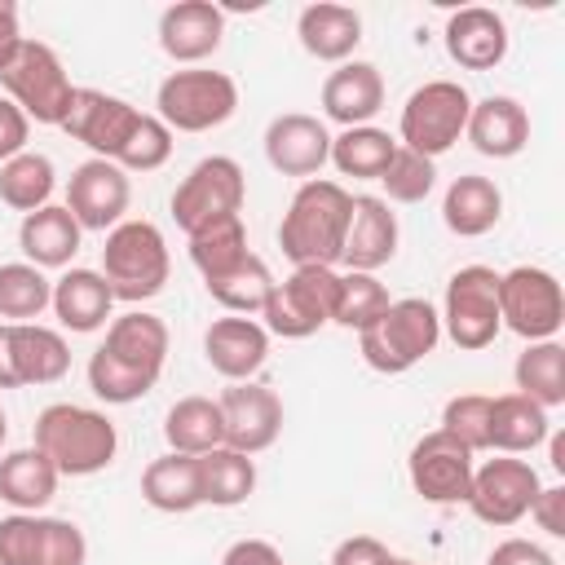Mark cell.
Listing matches in <instances>:
<instances>
[{
	"mask_svg": "<svg viewBox=\"0 0 565 565\" xmlns=\"http://www.w3.org/2000/svg\"><path fill=\"white\" fill-rule=\"evenodd\" d=\"M503 216V190L490 181V177H477V172H463L450 181L446 199H441V221L450 234L459 238H481L499 225Z\"/></svg>",
	"mask_w": 565,
	"mask_h": 565,
	"instance_id": "cell-30",
	"label": "cell"
},
{
	"mask_svg": "<svg viewBox=\"0 0 565 565\" xmlns=\"http://www.w3.org/2000/svg\"><path fill=\"white\" fill-rule=\"evenodd\" d=\"M26 132H31V119L9 97H0V163H9L13 154L26 150Z\"/></svg>",
	"mask_w": 565,
	"mask_h": 565,
	"instance_id": "cell-46",
	"label": "cell"
},
{
	"mask_svg": "<svg viewBox=\"0 0 565 565\" xmlns=\"http://www.w3.org/2000/svg\"><path fill=\"white\" fill-rule=\"evenodd\" d=\"M384 106V79L371 62H340L322 79V115L340 128H362Z\"/></svg>",
	"mask_w": 565,
	"mask_h": 565,
	"instance_id": "cell-24",
	"label": "cell"
},
{
	"mask_svg": "<svg viewBox=\"0 0 565 565\" xmlns=\"http://www.w3.org/2000/svg\"><path fill=\"white\" fill-rule=\"evenodd\" d=\"M9 327V353H13V375L22 384H57L71 371V349L62 331L40 327V322H4Z\"/></svg>",
	"mask_w": 565,
	"mask_h": 565,
	"instance_id": "cell-29",
	"label": "cell"
},
{
	"mask_svg": "<svg viewBox=\"0 0 565 565\" xmlns=\"http://www.w3.org/2000/svg\"><path fill=\"white\" fill-rule=\"evenodd\" d=\"M441 331L455 340V349H486L494 344V335L503 331L499 318V274L490 265H463L450 274L446 282V300H441Z\"/></svg>",
	"mask_w": 565,
	"mask_h": 565,
	"instance_id": "cell-9",
	"label": "cell"
},
{
	"mask_svg": "<svg viewBox=\"0 0 565 565\" xmlns=\"http://www.w3.org/2000/svg\"><path fill=\"white\" fill-rule=\"evenodd\" d=\"M154 106L172 132H207L238 110V84L225 71H207V66L172 71L159 84Z\"/></svg>",
	"mask_w": 565,
	"mask_h": 565,
	"instance_id": "cell-7",
	"label": "cell"
},
{
	"mask_svg": "<svg viewBox=\"0 0 565 565\" xmlns=\"http://www.w3.org/2000/svg\"><path fill=\"white\" fill-rule=\"evenodd\" d=\"M203 358L216 375H225L230 384L238 380H252L265 358H269V331L256 322V318H243V313H230V318H216L207 331H203Z\"/></svg>",
	"mask_w": 565,
	"mask_h": 565,
	"instance_id": "cell-21",
	"label": "cell"
},
{
	"mask_svg": "<svg viewBox=\"0 0 565 565\" xmlns=\"http://www.w3.org/2000/svg\"><path fill=\"white\" fill-rule=\"evenodd\" d=\"M128 199H132L128 172L110 159H84L66 181V212L79 221V230L110 234L124 221Z\"/></svg>",
	"mask_w": 565,
	"mask_h": 565,
	"instance_id": "cell-18",
	"label": "cell"
},
{
	"mask_svg": "<svg viewBox=\"0 0 565 565\" xmlns=\"http://www.w3.org/2000/svg\"><path fill=\"white\" fill-rule=\"evenodd\" d=\"M141 499L154 512H194V508H203L199 459L194 455H177V450L150 459L146 472H141Z\"/></svg>",
	"mask_w": 565,
	"mask_h": 565,
	"instance_id": "cell-32",
	"label": "cell"
},
{
	"mask_svg": "<svg viewBox=\"0 0 565 565\" xmlns=\"http://www.w3.org/2000/svg\"><path fill=\"white\" fill-rule=\"evenodd\" d=\"M380 185H384V194L393 203H424L433 194V185H437V163L424 159V154H415V150H406V146H397L393 159H388V168L380 172Z\"/></svg>",
	"mask_w": 565,
	"mask_h": 565,
	"instance_id": "cell-43",
	"label": "cell"
},
{
	"mask_svg": "<svg viewBox=\"0 0 565 565\" xmlns=\"http://www.w3.org/2000/svg\"><path fill=\"white\" fill-rule=\"evenodd\" d=\"M137 119H141V110H137L132 102L110 97V93H102V88H75V93H71V106H66V115H62L57 128H62L71 141L88 146L93 159H110V163H115L119 150L128 146Z\"/></svg>",
	"mask_w": 565,
	"mask_h": 565,
	"instance_id": "cell-14",
	"label": "cell"
},
{
	"mask_svg": "<svg viewBox=\"0 0 565 565\" xmlns=\"http://www.w3.org/2000/svg\"><path fill=\"white\" fill-rule=\"evenodd\" d=\"M552 468L565 472V437H552Z\"/></svg>",
	"mask_w": 565,
	"mask_h": 565,
	"instance_id": "cell-53",
	"label": "cell"
},
{
	"mask_svg": "<svg viewBox=\"0 0 565 565\" xmlns=\"http://www.w3.org/2000/svg\"><path fill=\"white\" fill-rule=\"evenodd\" d=\"M269 291H274V274H269V265H265L260 256H252V252H247L234 269H225L221 278L207 282V296H212L221 309L243 313V318L260 313L265 300H269Z\"/></svg>",
	"mask_w": 565,
	"mask_h": 565,
	"instance_id": "cell-38",
	"label": "cell"
},
{
	"mask_svg": "<svg viewBox=\"0 0 565 565\" xmlns=\"http://www.w3.org/2000/svg\"><path fill=\"white\" fill-rule=\"evenodd\" d=\"M88 543L75 521L13 512L0 516V565H84Z\"/></svg>",
	"mask_w": 565,
	"mask_h": 565,
	"instance_id": "cell-13",
	"label": "cell"
},
{
	"mask_svg": "<svg viewBox=\"0 0 565 565\" xmlns=\"http://www.w3.org/2000/svg\"><path fill=\"white\" fill-rule=\"evenodd\" d=\"M349 207H353V194L344 185L309 177L282 212V225H278L282 256L291 265H335L349 230Z\"/></svg>",
	"mask_w": 565,
	"mask_h": 565,
	"instance_id": "cell-2",
	"label": "cell"
},
{
	"mask_svg": "<svg viewBox=\"0 0 565 565\" xmlns=\"http://www.w3.org/2000/svg\"><path fill=\"white\" fill-rule=\"evenodd\" d=\"M0 388H18L13 353H9V327H4V322H0Z\"/></svg>",
	"mask_w": 565,
	"mask_h": 565,
	"instance_id": "cell-52",
	"label": "cell"
},
{
	"mask_svg": "<svg viewBox=\"0 0 565 565\" xmlns=\"http://www.w3.org/2000/svg\"><path fill=\"white\" fill-rule=\"evenodd\" d=\"M168 362V327L163 318L132 309L124 318H115L106 327V340L93 349L88 358V388L110 402V406H128L137 397H146Z\"/></svg>",
	"mask_w": 565,
	"mask_h": 565,
	"instance_id": "cell-1",
	"label": "cell"
},
{
	"mask_svg": "<svg viewBox=\"0 0 565 565\" xmlns=\"http://www.w3.org/2000/svg\"><path fill=\"white\" fill-rule=\"evenodd\" d=\"M35 446L53 459V468L62 477H93V472L115 463L119 433L93 406L53 402V406H44L35 415Z\"/></svg>",
	"mask_w": 565,
	"mask_h": 565,
	"instance_id": "cell-3",
	"label": "cell"
},
{
	"mask_svg": "<svg viewBox=\"0 0 565 565\" xmlns=\"http://www.w3.org/2000/svg\"><path fill=\"white\" fill-rule=\"evenodd\" d=\"M472 468H477L472 463V450L463 441H455L450 433H441V428L424 433L411 446V459H406L411 486L428 503H468Z\"/></svg>",
	"mask_w": 565,
	"mask_h": 565,
	"instance_id": "cell-16",
	"label": "cell"
},
{
	"mask_svg": "<svg viewBox=\"0 0 565 565\" xmlns=\"http://www.w3.org/2000/svg\"><path fill=\"white\" fill-rule=\"evenodd\" d=\"M163 437H168V450H177V455H203V450L225 446L221 406L212 397H199V393L172 402L163 415Z\"/></svg>",
	"mask_w": 565,
	"mask_h": 565,
	"instance_id": "cell-35",
	"label": "cell"
},
{
	"mask_svg": "<svg viewBox=\"0 0 565 565\" xmlns=\"http://www.w3.org/2000/svg\"><path fill=\"white\" fill-rule=\"evenodd\" d=\"M247 199V177L243 168L230 159V154H207L199 159L181 185L172 190V216L185 234L212 225V221H225V216H238Z\"/></svg>",
	"mask_w": 565,
	"mask_h": 565,
	"instance_id": "cell-11",
	"label": "cell"
},
{
	"mask_svg": "<svg viewBox=\"0 0 565 565\" xmlns=\"http://www.w3.org/2000/svg\"><path fill=\"white\" fill-rule=\"evenodd\" d=\"M530 516L539 521V530H547L552 539L565 534V486H543L530 503Z\"/></svg>",
	"mask_w": 565,
	"mask_h": 565,
	"instance_id": "cell-47",
	"label": "cell"
},
{
	"mask_svg": "<svg viewBox=\"0 0 565 565\" xmlns=\"http://www.w3.org/2000/svg\"><path fill=\"white\" fill-rule=\"evenodd\" d=\"M446 53L463 71H494L508 57V22L486 4H468L446 22Z\"/></svg>",
	"mask_w": 565,
	"mask_h": 565,
	"instance_id": "cell-23",
	"label": "cell"
},
{
	"mask_svg": "<svg viewBox=\"0 0 565 565\" xmlns=\"http://www.w3.org/2000/svg\"><path fill=\"white\" fill-rule=\"evenodd\" d=\"M168 154H172V128H168L159 115H141L137 128H132V137H128V146L119 150L115 163H119L124 172H154V168L168 163Z\"/></svg>",
	"mask_w": 565,
	"mask_h": 565,
	"instance_id": "cell-45",
	"label": "cell"
},
{
	"mask_svg": "<svg viewBox=\"0 0 565 565\" xmlns=\"http://www.w3.org/2000/svg\"><path fill=\"white\" fill-rule=\"evenodd\" d=\"M441 433L463 441L472 455L490 450V397L486 393H459L441 406Z\"/></svg>",
	"mask_w": 565,
	"mask_h": 565,
	"instance_id": "cell-44",
	"label": "cell"
},
{
	"mask_svg": "<svg viewBox=\"0 0 565 565\" xmlns=\"http://www.w3.org/2000/svg\"><path fill=\"white\" fill-rule=\"evenodd\" d=\"M22 40H26V35H22V26H18V9L0 0V71H4V66L18 57Z\"/></svg>",
	"mask_w": 565,
	"mask_h": 565,
	"instance_id": "cell-51",
	"label": "cell"
},
{
	"mask_svg": "<svg viewBox=\"0 0 565 565\" xmlns=\"http://www.w3.org/2000/svg\"><path fill=\"white\" fill-rule=\"evenodd\" d=\"M57 468L40 446L26 450H9L0 459V499L13 512H40L53 494H57Z\"/></svg>",
	"mask_w": 565,
	"mask_h": 565,
	"instance_id": "cell-31",
	"label": "cell"
},
{
	"mask_svg": "<svg viewBox=\"0 0 565 565\" xmlns=\"http://www.w3.org/2000/svg\"><path fill=\"white\" fill-rule=\"evenodd\" d=\"M393 256H397V216L388 212L384 199L358 194L353 207H349V230H344L340 265H349L358 274H375Z\"/></svg>",
	"mask_w": 565,
	"mask_h": 565,
	"instance_id": "cell-22",
	"label": "cell"
},
{
	"mask_svg": "<svg viewBox=\"0 0 565 565\" xmlns=\"http://www.w3.org/2000/svg\"><path fill=\"white\" fill-rule=\"evenodd\" d=\"M463 137H468L472 150L486 154V159H512V154H521L525 141H530V115H525V106H521L516 97L490 93V97L472 102Z\"/></svg>",
	"mask_w": 565,
	"mask_h": 565,
	"instance_id": "cell-25",
	"label": "cell"
},
{
	"mask_svg": "<svg viewBox=\"0 0 565 565\" xmlns=\"http://www.w3.org/2000/svg\"><path fill=\"white\" fill-rule=\"evenodd\" d=\"M486 565H556V556L530 539H503V543H494Z\"/></svg>",
	"mask_w": 565,
	"mask_h": 565,
	"instance_id": "cell-48",
	"label": "cell"
},
{
	"mask_svg": "<svg viewBox=\"0 0 565 565\" xmlns=\"http://www.w3.org/2000/svg\"><path fill=\"white\" fill-rule=\"evenodd\" d=\"M468 110H472V97H468L463 84H455V79H428L402 106V124H397L402 141L397 146H406V150H415L424 159H437V154H446L463 137Z\"/></svg>",
	"mask_w": 565,
	"mask_h": 565,
	"instance_id": "cell-8",
	"label": "cell"
},
{
	"mask_svg": "<svg viewBox=\"0 0 565 565\" xmlns=\"http://www.w3.org/2000/svg\"><path fill=\"white\" fill-rule=\"evenodd\" d=\"M265 159L274 172L309 181L331 159V132L318 115L287 110V115L269 119V128H265Z\"/></svg>",
	"mask_w": 565,
	"mask_h": 565,
	"instance_id": "cell-19",
	"label": "cell"
},
{
	"mask_svg": "<svg viewBox=\"0 0 565 565\" xmlns=\"http://www.w3.org/2000/svg\"><path fill=\"white\" fill-rule=\"evenodd\" d=\"M53 194V159L40 150H22L9 163H0V203L13 212H35Z\"/></svg>",
	"mask_w": 565,
	"mask_h": 565,
	"instance_id": "cell-37",
	"label": "cell"
},
{
	"mask_svg": "<svg viewBox=\"0 0 565 565\" xmlns=\"http://www.w3.org/2000/svg\"><path fill=\"white\" fill-rule=\"evenodd\" d=\"M296 35H300V49L318 62H349L353 49L362 44V18L358 9L349 4H305L300 18H296Z\"/></svg>",
	"mask_w": 565,
	"mask_h": 565,
	"instance_id": "cell-27",
	"label": "cell"
},
{
	"mask_svg": "<svg viewBox=\"0 0 565 565\" xmlns=\"http://www.w3.org/2000/svg\"><path fill=\"white\" fill-rule=\"evenodd\" d=\"M221 565H287V561H282V552H278L274 543H265V539H238V543L221 556Z\"/></svg>",
	"mask_w": 565,
	"mask_h": 565,
	"instance_id": "cell-50",
	"label": "cell"
},
{
	"mask_svg": "<svg viewBox=\"0 0 565 565\" xmlns=\"http://www.w3.org/2000/svg\"><path fill=\"white\" fill-rule=\"evenodd\" d=\"M243 256H247L243 216H225V221H212V225H203V230L190 234V260H194V269L203 274V282L221 278V274L234 269Z\"/></svg>",
	"mask_w": 565,
	"mask_h": 565,
	"instance_id": "cell-40",
	"label": "cell"
},
{
	"mask_svg": "<svg viewBox=\"0 0 565 565\" xmlns=\"http://www.w3.org/2000/svg\"><path fill=\"white\" fill-rule=\"evenodd\" d=\"M384 565H415V561H406V556H388Z\"/></svg>",
	"mask_w": 565,
	"mask_h": 565,
	"instance_id": "cell-54",
	"label": "cell"
},
{
	"mask_svg": "<svg viewBox=\"0 0 565 565\" xmlns=\"http://www.w3.org/2000/svg\"><path fill=\"white\" fill-rule=\"evenodd\" d=\"M552 433L547 411L521 393H503L490 397V450L499 455H525L534 446H543Z\"/></svg>",
	"mask_w": 565,
	"mask_h": 565,
	"instance_id": "cell-33",
	"label": "cell"
},
{
	"mask_svg": "<svg viewBox=\"0 0 565 565\" xmlns=\"http://www.w3.org/2000/svg\"><path fill=\"white\" fill-rule=\"evenodd\" d=\"M221 424H225V446L243 450V455H260L278 441L282 433V397L256 380H238L230 384L221 397Z\"/></svg>",
	"mask_w": 565,
	"mask_h": 565,
	"instance_id": "cell-17",
	"label": "cell"
},
{
	"mask_svg": "<svg viewBox=\"0 0 565 565\" xmlns=\"http://www.w3.org/2000/svg\"><path fill=\"white\" fill-rule=\"evenodd\" d=\"M441 340V318L428 300L419 296H406V300H393L371 327L358 331V349H362V362L380 375H402L411 371L415 362H424Z\"/></svg>",
	"mask_w": 565,
	"mask_h": 565,
	"instance_id": "cell-4",
	"label": "cell"
},
{
	"mask_svg": "<svg viewBox=\"0 0 565 565\" xmlns=\"http://www.w3.org/2000/svg\"><path fill=\"white\" fill-rule=\"evenodd\" d=\"M499 318L508 331H516L521 340H556L561 322H565V291L556 282V274L539 269V265H516L508 274H499Z\"/></svg>",
	"mask_w": 565,
	"mask_h": 565,
	"instance_id": "cell-12",
	"label": "cell"
},
{
	"mask_svg": "<svg viewBox=\"0 0 565 565\" xmlns=\"http://www.w3.org/2000/svg\"><path fill=\"white\" fill-rule=\"evenodd\" d=\"M194 459H199V494H203V503L238 508V503L252 499V490H256V459L252 455L216 446V450H203Z\"/></svg>",
	"mask_w": 565,
	"mask_h": 565,
	"instance_id": "cell-34",
	"label": "cell"
},
{
	"mask_svg": "<svg viewBox=\"0 0 565 565\" xmlns=\"http://www.w3.org/2000/svg\"><path fill=\"white\" fill-rule=\"evenodd\" d=\"M110 305H115V296H110L102 269H84V265L66 269V274L53 282V300H49V309L57 313V322H62L66 331H79V335L106 327Z\"/></svg>",
	"mask_w": 565,
	"mask_h": 565,
	"instance_id": "cell-28",
	"label": "cell"
},
{
	"mask_svg": "<svg viewBox=\"0 0 565 565\" xmlns=\"http://www.w3.org/2000/svg\"><path fill=\"white\" fill-rule=\"evenodd\" d=\"M539 490H543V481H539L534 463L499 455V459H486L481 468H472L468 508L486 525H516L521 516H530V503Z\"/></svg>",
	"mask_w": 565,
	"mask_h": 565,
	"instance_id": "cell-15",
	"label": "cell"
},
{
	"mask_svg": "<svg viewBox=\"0 0 565 565\" xmlns=\"http://www.w3.org/2000/svg\"><path fill=\"white\" fill-rule=\"evenodd\" d=\"M0 84H4L9 102H13L26 119L53 124V128L62 124V115H66V106H71V93H75V84H71L62 57H57L49 44H40V40H22L18 57L0 71Z\"/></svg>",
	"mask_w": 565,
	"mask_h": 565,
	"instance_id": "cell-10",
	"label": "cell"
},
{
	"mask_svg": "<svg viewBox=\"0 0 565 565\" xmlns=\"http://www.w3.org/2000/svg\"><path fill=\"white\" fill-rule=\"evenodd\" d=\"M388 305H393V296H388V287H384L375 274L349 269V274H340V300H335L331 322H335V327H349V331H362V327H371Z\"/></svg>",
	"mask_w": 565,
	"mask_h": 565,
	"instance_id": "cell-42",
	"label": "cell"
},
{
	"mask_svg": "<svg viewBox=\"0 0 565 565\" xmlns=\"http://www.w3.org/2000/svg\"><path fill=\"white\" fill-rule=\"evenodd\" d=\"M168 243L150 221H119L102 247V278L115 300H150L168 282Z\"/></svg>",
	"mask_w": 565,
	"mask_h": 565,
	"instance_id": "cell-5",
	"label": "cell"
},
{
	"mask_svg": "<svg viewBox=\"0 0 565 565\" xmlns=\"http://www.w3.org/2000/svg\"><path fill=\"white\" fill-rule=\"evenodd\" d=\"M4 433H9V419H4V411H0V446H4Z\"/></svg>",
	"mask_w": 565,
	"mask_h": 565,
	"instance_id": "cell-55",
	"label": "cell"
},
{
	"mask_svg": "<svg viewBox=\"0 0 565 565\" xmlns=\"http://www.w3.org/2000/svg\"><path fill=\"white\" fill-rule=\"evenodd\" d=\"M79 238H84V230L66 212V203H44V207L26 212L22 225H18V247H22V256L35 269H62V265H71L75 252H79Z\"/></svg>",
	"mask_w": 565,
	"mask_h": 565,
	"instance_id": "cell-26",
	"label": "cell"
},
{
	"mask_svg": "<svg viewBox=\"0 0 565 565\" xmlns=\"http://www.w3.org/2000/svg\"><path fill=\"white\" fill-rule=\"evenodd\" d=\"M393 552L380 543V539H371V534H353V539H344L335 552H331V565H384Z\"/></svg>",
	"mask_w": 565,
	"mask_h": 565,
	"instance_id": "cell-49",
	"label": "cell"
},
{
	"mask_svg": "<svg viewBox=\"0 0 565 565\" xmlns=\"http://www.w3.org/2000/svg\"><path fill=\"white\" fill-rule=\"evenodd\" d=\"M49 300H53V282L44 278V269H35L31 260L0 265V318L4 322H31L49 309Z\"/></svg>",
	"mask_w": 565,
	"mask_h": 565,
	"instance_id": "cell-41",
	"label": "cell"
},
{
	"mask_svg": "<svg viewBox=\"0 0 565 565\" xmlns=\"http://www.w3.org/2000/svg\"><path fill=\"white\" fill-rule=\"evenodd\" d=\"M335 300H340V274L331 265H296L282 282H274L260 318L265 331L282 340H305L331 322Z\"/></svg>",
	"mask_w": 565,
	"mask_h": 565,
	"instance_id": "cell-6",
	"label": "cell"
},
{
	"mask_svg": "<svg viewBox=\"0 0 565 565\" xmlns=\"http://www.w3.org/2000/svg\"><path fill=\"white\" fill-rule=\"evenodd\" d=\"M397 141L384 132V128H344L340 137H331V163L344 172V177H362V181H380V172L388 168Z\"/></svg>",
	"mask_w": 565,
	"mask_h": 565,
	"instance_id": "cell-39",
	"label": "cell"
},
{
	"mask_svg": "<svg viewBox=\"0 0 565 565\" xmlns=\"http://www.w3.org/2000/svg\"><path fill=\"white\" fill-rule=\"evenodd\" d=\"M512 375H516V393L530 397V402H539L543 411H552V406L565 402V349L556 340L525 344L521 358H516V366H512Z\"/></svg>",
	"mask_w": 565,
	"mask_h": 565,
	"instance_id": "cell-36",
	"label": "cell"
},
{
	"mask_svg": "<svg viewBox=\"0 0 565 565\" xmlns=\"http://www.w3.org/2000/svg\"><path fill=\"white\" fill-rule=\"evenodd\" d=\"M225 40V13L212 0H177L159 13V49L172 62H203Z\"/></svg>",
	"mask_w": 565,
	"mask_h": 565,
	"instance_id": "cell-20",
	"label": "cell"
}]
</instances>
